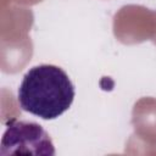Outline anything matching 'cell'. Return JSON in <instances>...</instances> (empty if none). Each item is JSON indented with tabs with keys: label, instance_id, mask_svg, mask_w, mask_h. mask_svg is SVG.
I'll return each mask as SVG.
<instances>
[{
	"label": "cell",
	"instance_id": "cell-1",
	"mask_svg": "<svg viewBox=\"0 0 156 156\" xmlns=\"http://www.w3.org/2000/svg\"><path fill=\"white\" fill-rule=\"evenodd\" d=\"M17 99L23 111L43 119H55L72 105L74 85L62 68L39 65L24 74Z\"/></svg>",
	"mask_w": 156,
	"mask_h": 156
},
{
	"label": "cell",
	"instance_id": "cell-2",
	"mask_svg": "<svg viewBox=\"0 0 156 156\" xmlns=\"http://www.w3.org/2000/svg\"><path fill=\"white\" fill-rule=\"evenodd\" d=\"M0 155L54 156L55 146L49 134L38 123L12 119L1 138Z\"/></svg>",
	"mask_w": 156,
	"mask_h": 156
}]
</instances>
